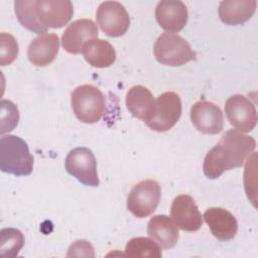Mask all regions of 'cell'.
Here are the masks:
<instances>
[{
  "mask_svg": "<svg viewBox=\"0 0 258 258\" xmlns=\"http://www.w3.org/2000/svg\"><path fill=\"white\" fill-rule=\"evenodd\" d=\"M170 216L177 228L186 232L198 231L203 224L202 214L195 203V200L188 195H179L174 198Z\"/></svg>",
  "mask_w": 258,
  "mask_h": 258,
  "instance_id": "obj_13",
  "label": "cell"
},
{
  "mask_svg": "<svg viewBox=\"0 0 258 258\" xmlns=\"http://www.w3.org/2000/svg\"><path fill=\"white\" fill-rule=\"evenodd\" d=\"M156 60L169 67H180L196 59L197 53L180 35L164 32L158 36L153 46Z\"/></svg>",
  "mask_w": 258,
  "mask_h": 258,
  "instance_id": "obj_4",
  "label": "cell"
},
{
  "mask_svg": "<svg viewBox=\"0 0 258 258\" xmlns=\"http://www.w3.org/2000/svg\"><path fill=\"white\" fill-rule=\"evenodd\" d=\"M211 233L220 241H230L238 232V222L234 215L224 208H210L204 214Z\"/></svg>",
  "mask_w": 258,
  "mask_h": 258,
  "instance_id": "obj_15",
  "label": "cell"
},
{
  "mask_svg": "<svg viewBox=\"0 0 258 258\" xmlns=\"http://www.w3.org/2000/svg\"><path fill=\"white\" fill-rule=\"evenodd\" d=\"M39 22L46 28H60L73 17L74 7L70 0H38L35 5Z\"/></svg>",
  "mask_w": 258,
  "mask_h": 258,
  "instance_id": "obj_11",
  "label": "cell"
},
{
  "mask_svg": "<svg viewBox=\"0 0 258 258\" xmlns=\"http://www.w3.org/2000/svg\"><path fill=\"white\" fill-rule=\"evenodd\" d=\"M36 1L34 0H16L14 2V11L19 23L29 31L34 33H45L47 28L43 26L36 15Z\"/></svg>",
  "mask_w": 258,
  "mask_h": 258,
  "instance_id": "obj_21",
  "label": "cell"
},
{
  "mask_svg": "<svg viewBox=\"0 0 258 258\" xmlns=\"http://www.w3.org/2000/svg\"><path fill=\"white\" fill-rule=\"evenodd\" d=\"M160 196L161 188L156 180H141L128 194L127 209L137 218L148 217L156 210Z\"/></svg>",
  "mask_w": 258,
  "mask_h": 258,
  "instance_id": "obj_5",
  "label": "cell"
},
{
  "mask_svg": "<svg viewBox=\"0 0 258 258\" xmlns=\"http://www.w3.org/2000/svg\"><path fill=\"white\" fill-rule=\"evenodd\" d=\"M256 148V140L236 129L226 131L206 155L204 174L210 179L220 177L225 171L241 167L248 155Z\"/></svg>",
  "mask_w": 258,
  "mask_h": 258,
  "instance_id": "obj_1",
  "label": "cell"
},
{
  "mask_svg": "<svg viewBox=\"0 0 258 258\" xmlns=\"http://www.w3.org/2000/svg\"><path fill=\"white\" fill-rule=\"evenodd\" d=\"M155 18L162 29L174 33L183 29L188 12L184 3L179 0H162L156 5Z\"/></svg>",
  "mask_w": 258,
  "mask_h": 258,
  "instance_id": "obj_14",
  "label": "cell"
},
{
  "mask_svg": "<svg viewBox=\"0 0 258 258\" xmlns=\"http://www.w3.org/2000/svg\"><path fill=\"white\" fill-rule=\"evenodd\" d=\"M0 169L16 176H25L32 172L33 156L23 139L9 134L1 136Z\"/></svg>",
  "mask_w": 258,
  "mask_h": 258,
  "instance_id": "obj_2",
  "label": "cell"
},
{
  "mask_svg": "<svg viewBox=\"0 0 258 258\" xmlns=\"http://www.w3.org/2000/svg\"><path fill=\"white\" fill-rule=\"evenodd\" d=\"M225 113L229 123L240 132H250L257 124V110L243 95L229 97L225 104Z\"/></svg>",
  "mask_w": 258,
  "mask_h": 258,
  "instance_id": "obj_9",
  "label": "cell"
},
{
  "mask_svg": "<svg viewBox=\"0 0 258 258\" xmlns=\"http://www.w3.org/2000/svg\"><path fill=\"white\" fill-rule=\"evenodd\" d=\"M18 51L19 46L14 36L2 32L0 34V64L2 67L11 64L16 59Z\"/></svg>",
  "mask_w": 258,
  "mask_h": 258,
  "instance_id": "obj_25",
  "label": "cell"
},
{
  "mask_svg": "<svg viewBox=\"0 0 258 258\" xmlns=\"http://www.w3.org/2000/svg\"><path fill=\"white\" fill-rule=\"evenodd\" d=\"M181 112L182 105L179 96L174 92H164L155 100L153 116L145 124L153 131L165 132L176 124Z\"/></svg>",
  "mask_w": 258,
  "mask_h": 258,
  "instance_id": "obj_7",
  "label": "cell"
},
{
  "mask_svg": "<svg viewBox=\"0 0 258 258\" xmlns=\"http://www.w3.org/2000/svg\"><path fill=\"white\" fill-rule=\"evenodd\" d=\"M71 256H89L94 257V248L86 240H79L73 243L68 252V257Z\"/></svg>",
  "mask_w": 258,
  "mask_h": 258,
  "instance_id": "obj_26",
  "label": "cell"
},
{
  "mask_svg": "<svg viewBox=\"0 0 258 258\" xmlns=\"http://www.w3.org/2000/svg\"><path fill=\"white\" fill-rule=\"evenodd\" d=\"M82 53L86 61L94 68L105 69L111 67L116 60V51L112 44L104 39L95 38L88 41Z\"/></svg>",
  "mask_w": 258,
  "mask_h": 258,
  "instance_id": "obj_20",
  "label": "cell"
},
{
  "mask_svg": "<svg viewBox=\"0 0 258 258\" xmlns=\"http://www.w3.org/2000/svg\"><path fill=\"white\" fill-rule=\"evenodd\" d=\"M64 167L68 173L85 185L98 186L100 183L95 155L87 147L72 149L66 157Z\"/></svg>",
  "mask_w": 258,
  "mask_h": 258,
  "instance_id": "obj_6",
  "label": "cell"
},
{
  "mask_svg": "<svg viewBox=\"0 0 258 258\" xmlns=\"http://www.w3.org/2000/svg\"><path fill=\"white\" fill-rule=\"evenodd\" d=\"M59 49V38L55 33H42L33 38L27 49L30 62L36 67L50 64Z\"/></svg>",
  "mask_w": 258,
  "mask_h": 258,
  "instance_id": "obj_16",
  "label": "cell"
},
{
  "mask_svg": "<svg viewBox=\"0 0 258 258\" xmlns=\"http://www.w3.org/2000/svg\"><path fill=\"white\" fill-rule=\"evenodd\" d=\"M190 120L196 129L204 134H218L224 129L222 110L209 101H199L192 105Z\"/></svg>",
  "mask_w": 258,
  "mask_h": 258,
  "instance_id": "obj_10",
  "label": "cell"
},
{
  "mask_svg": "<svg viewBox=\"0 0 258 258\" xmlns=\"http://www.w3.org/2000/svg\"><path fill=\"white\" fill-rule=\"evenodd\" d=\"M147 234L162 249L173 248L178 240L177 226L166 215L153 216L147 224Z\"/></svg>",
  "mask_w": 258,
  "mask_h": 258,
  "instance_id": "obj_17",
  "label": "cell"
},
{
  "mask_svg": "<svg viewBox=\"0 0 258 258\" xmlns=\"http://www.w3.org/2000/svg\"><path fill=\"white\" fill-rule=\"evenodd\" d=\"M0 133L3 135L6 132L12 131L19 121V112L17 106L9 100H1L0 102Z\"/></svg>",
  "mask_w": 258,
  "mask_h": 258,
  "instance_id": "obj_24",
  "label": "cell"
},
{
  "mask_svg": "<svg viewBox=\"0 0 258 258\" xmlns=\"http://www.w3.org/2000/svg\"><path fill=\"white\" fill-rule=\"evenodd\" d=\"M96 20L102 31L110 37L122 36L130 26L128 12L117 1L102 2L97 9Z\"/></svg>",
  "mask_w": 258,
  "mask_h": 258,
  "instance_id": "obj_8",
  "label": "cell"
},
{
  "mask_svg": "<svg viewBox=\"0 0 258 258\" xmlns=\"http://www.w3.org/2000/svg\"><path fill=\"white\" fill-rule=\"evenodd\" d=\"M256 6L255 0H225L220 3L218 13L225 24L241 25L253 16Z\"/></svg>",
  "mask_w": 258,
  "mask_h": 258,
  "instance_id": "obj_19",
  "label": "cell"
},
{
  "mask_svg": "<svg viewBox=\"0 0 258 258\" xmlns=\"http://www.w3.org/2000/svg\"><path fill=\"white\" fill-rule=\"evenodd\" d=\"M125 255L130 257L160 258V247L149 238L136 237L128 241L125 247Z\"/></svg>",
  "mask_w": 258,
  "mask_h": 258,
  "instance_id": "obj_23",
  "label": "cell"
},
{
  "mask_svg": "<svg viewBox=\"0 0 258 258\" xmlns=\"http://www.w3.org/2000/svg\"><path fill=\"white\" fill-rule=\"evenodd\" d=\"M97 24L91 19H78L73 21L66 28L61 36L63 49L72 54H79L83 46L90 40L98 38Z\"/></svg>",
  "mask_w": 258,
  "mask_h": 258,
  "instance_id": "obj_12",
  "label": "cell"
},
{
  "mask_svg": "<svg viewBox=\"0 0 258 258\" xmlns=\"http://www.w3.org/2000/svg\"><path fill=\"white\" fill-rule=\"evenodd\" d=\"M72 109L76 117L83 123L93 124L101 120L105 114L106 98L93 85H81L71 95Z\"/></svg>",
  "mask_w": 258,
  "mask_h": 258,
  "instance_id": "obj_3",
  "label": "cell"
},
{
  "mask_svg": "<svg viewBox=\"0 0 258 258\" xmlns=\"http://www.w3.org/2000/svg\"><path fill=\"white\" fill-rule=\"evenodd\" d=\"M126 107L135 118L147 123L153 116L155 100L151 92L140 85L133 86L126 94Z\"/></svg>",
  "mask_w": 258,
  "mask_h": 258,
  "instance_id": "obj_18",
  "label": "cell"
},
{
  "mask_svg": "<svg viewBox=\"0 0 258 258\" xmlns=\"http://www.w3.org/2000/svg\"><path fill=\"white\" fill-rule=\"evenodd\" d=\"M23 234L15 228H4L0 231V255L6 258L16 257L24 246Z\"/></svg>",
  "mask_w": 258,
  "mask_h": 258,
  "instance_id": "obj_22",
  "label": "cell"
}]
</instances>
